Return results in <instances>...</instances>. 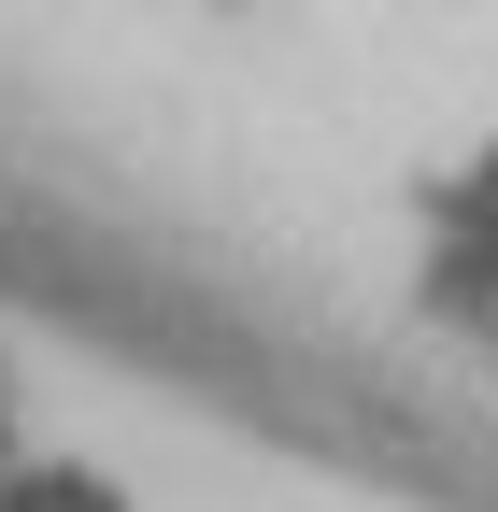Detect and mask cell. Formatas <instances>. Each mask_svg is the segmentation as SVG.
Segmentation results:
<instances>
[{"mask_svg":"<svg viewBox=\"0 0 498 512\" xmlns=\"http://www.w3.org/2000/svg\"><path fill=\"white\" fill-rule=\"evenodd\" d=\"M0 512H129V498H114L100 470H15V484H0Z\"/></svg>","mask_w":498,"mask_h":512,"instance_id":"7a4b0ae2","label":"cell"},{"mask_svg":"<svg viewBox=\"0 0 498 512\" xmlns=\"http://www.w3.org/2000/svg\"><path fill=\"white\" fill-rule=\"evenodd\" d=\"M413 285H427V313H456V328H484V342H498V143H484V157H456L442 185H427Z\"/></svg>","mask_w":498,"mask_h":512,"instance_id":"6da1fadb","label":"cell"},{"mask_svg":"<svg viewBox=\"0 0 498 512\" xmlns=\"http://www.w3.org/2000/svg\"><path fill=\"white\" fill-rule=\"evenodd\" d=\"M0 484H15V470H0Z\"/></svg>","mask_w":498,"mask_h":512,"instance_id":"3957f363","label":"cell"}]
</instances>
